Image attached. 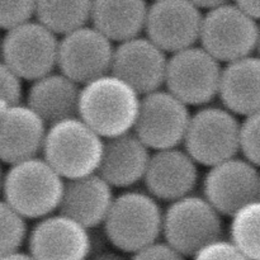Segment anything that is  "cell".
Listing matches in <instances>:
<instances>
[{"mask_svg":"<svg viewBox=\"0 0 260 260\" xmlns=\"http://www.w3.org/2000/svg\"><path fill=\"white\" fill-rule=\"evenodd\" d=\"M129 260H188V256L165 240H157L131 254Z\"/></svg>","mask_w":260,"mask_h":260,"instance_id":"30","label":"cell"},{"mask_svg":"<svg viewBox=\"0 0 260 260\" xmlns=\"http://www.w3.org/2000/svg\"><path fill=\"white\" fill-rule=\"evenodd\" d=\"M240 152L243 157L260 168V111L244 117L241 122Z\"/></svg>","mask_w":260,"mask_h":260,"instance_id":"27","label":"cell"},{"mask_svg":"<svg viewBox=\"0 0 260 260\" xmlns=\"http://www.w3.org/2000/svg\"><path fill=\"white\" fill-rule=\"evenodd\" d=\"M3 182H4V172L2 169V162H0V193L3 189Z\"/></svg>","mask_w":260,"mask_h":260,"instance_id":"35","label":"cell"},{"mask_svg":"<svg viewBox=\"0 0 260 260\" xmlns=\"http://www.w3.org/2000/svg\"><path fill=\"white\" fill-rule=\"evenodd\" d=\"M58 35L40 20H28L5 30L0 58L24 81H35L57 69Z\"/></svg>","mask_w":260,"mask_h":260,"instance_id":"7","label":"cell"},{"mask_svg":"<svg viewBox=\"0 0 260 260\" xmlns=\"http://www.w3.org/2000/svg\"><path fill=\"white\" fill-rule=\"evenodd\" d=\"M190 2L194 3L198 8L201 9L210 10L212 8L218 7V5H222L225 3H229V0H190Z\"/></svg>","mask_w":260,"mask_h":260,"instance_id":"33","label":"cell"},{"mask_svg":"<svg viewBox=\"0 0 260 260\" xmlns=\"http://www.w3.org/2000/svg\"><path fill=\"white\" fill-rule=\"evenodd\" d=\"M35 260H88L93 250L90 230L58 212L37 220L27 239Z\"/></svg>","mask_w":260,"mask_h":260,"instance_id":"13","label":"cell"},{"mask_svg":"<svg viewBox=\"0 0 260 260\" xmlns=\"http://www.w3.org/2000/svg\"><path fill=\"white\" fill-rule=\"evenodd\" d=\"M192 260H250L230 239L220 238L207 244L192 256Z\"/></svg>","mask_w":260,"mask_h":260,"instance_id":"29","label":"cell"},{"mask_svg":"<svg viewBox=\"0 0 260 260\" xmlns=\"http://www.w3.org/2000/svg\"><path fill=\"white\" fill-rule=\"evenodd\" d=\"M198 180V162L179 147L152 151L144 178L147 192L168 203L192 194Z\"/></svg>","mask_w":260,"mask_h":260,"instance_id":"16","label":"cell"},{"mask_svg":"<svg viewBox=\"0 0 260 260\" xmlns=\"http://www.w3.org/2000/svg\"><path fill=\"white\" fill-rule=\"evenodd\" d=\"M27 218L0 200V256L20 250L28 239Z\"/></svg>","mask_w":260,"mask_h":260,"instance_id":"25","label":"cell"},{"mask_svg":"<svg viewBox=\"0 0 260 260\" xmlns=\"http://www.w3.org/2000/svg\"><path fill=\"white\" fill-rule=\"evenodd\" d=\"M225 107H200L190 117L183 146L203 167H212L238 156L241 121Z\"/></svg>","mask_w":260,"mask_h":260,"instance_id":"5","label":"cell"},{"mask_svg":"<svg viewBox=\"0 0 260 260\" xmlns=\"http://www.w3.org/2000/svg\"><path fill=\"white\" fill-rule=\"evenodd\" d=\"M93 0H37L36 19L56 35L63 36L89 24Z\"/></svg>","mask_w":260,"mask_h":260,"instance_id":"23","label":"cell"},{"mask_svg":"<svg viewBox=\"0 0 260 260\" xmlns=\"http://www.w3.org/2000/svg\"><path fill=\"white\" fill-rule=\"evenodd\" d=\"M190 109L168 89L142 95L141 108L134 132L151 151L183 145L189 126Z\"/></svg>","mask_w":260,"mask_h":260,"instance_id":"10","label":"cell"},{"mask_svg":"<svg viewBox=\"0 0 260 260\" xmlns=\"http://www.w3.org/2000/svg\"><path fill=\"white\" fill-rule=\"evenodd\" d=\"M147 12L146 0H93L90 23L119 43L145 32Z\"/></svg>","mask_w":260,"mask_h":260,"instance_id":"22","label":"cell"},{"mask_svg":"<svg viewBox=\"0 0 260 260\" xmlns=\"http://www.w3.org/2000/svg\"><path fill=\"white\" fill-rule=\"evenodd\" d=\"M0 260H35L32 258L29 253H23V251L18 250L14 253H10L8 255L0 256Z\"/></svg>","mask_w":260,"mask_h":260,"instance_id":"34","label":"cell"},{"mask_svg":"<svg viewBox=\"0 0 260 260\" xmlns=\"http://www.w3.org/2000/svg\"><path fill=\"white\" fill-rule=\"evenodd\" d=\"M168 61V53L141 35L119 42L114 48L112 73L145 95L165 85Z\"/></svg>","mask_w":260,"mask_h":260,"instance_id":"15","label":"cell"},{"mask_svg":"<svg viewBox=\"0 0 260 260\" xmlns=\"http://www.w3.org/2000/svg\"><path fill=\"white\" fill-rule=\"evenodd\" d=\"M37 0H0V29L8 30L33 19Z\"/></svg>","mask_w":260,"mask_h":260,"instance_id":"28","label":"cell"},{"mask_svg":"<svg viewBox=\"0 0 260 260\" xmlns=\"http://www.w3.org/2000/svg\"><path fill=\"white\" fill-rule=\"evenodd\" d=\"M202 9L190 0H152L145 33L167 53H174L200 42Z\"/></svg>","mask_w":260,"mask_h":260,"instance_id":"14","label":"cell"},{"mask_svg":"<svg viewBox=\"0 0 260 260\" xmlns=\"http://www.w3.org/2000/svg\"><path fill=\"white\" fill-rule=\"evenodd\" d=\"M223 216L203 196L189 194L164 211L162 238L192 258L200 249L223 236Z\"/></svg>","mask_w":260,"mask_h":260,"instance_id":"6","label":"cell"},{"mask_svg":"<svg viewBox=\"0 0 260 260\" xmlns=\"http://www.w3.org/2000/svg\"><path fill=\"white\" fill-rule=\"evenodd\" d=\"M203 197L222 216L231 217L260 198V168L245 157H231L208 168Z\"/></svg>","mask_w":260,"mask_h":260,"instance_id":"11","label":"cell"},{"mask_svg":"<svg viewBox=\"0 0 260 260\" xmlns=\"http://www.w3.org/2000/svg\"><path fill=\"white\" fill-rule=\"evenodd\" d=\"M151 154L134 131L108 139L98 173L113 188L127 189L144 182Z\"/></svg>","mask_w":260,"mask_h":260,"instance_id":"19","label":"cell"},{"mask_svg":"<svg viewBox=\"0 0 260 260\" xmlns=\"http://www.w3.org/2000/svg\"><path fill=\"white\" fill-rule=\"evenodd\" d=\"M48 124L27 103L0 114V162L12 165L42 154Z\"/></svg>","mask_w":260,"mask_h":260,"instance_id":"17","label":"cell"},{"mask_svg":"<svg viewBox=\"0 0 260 260\" xmlns=\"http://www.w3.org/2000/svg\"><path fill=\"white\" fill-rule=\"evenodd\" d=\"M258 33V20L229 2L203 15L200 43L221 63H229L254 55Z\"/></svg>","mask_w":260,"mask_h":260,"instance_id":"8","label":"cell"},{"mask_svg":"<svg viewBox=\"0 0 260 260\" xmlns=\"http://www.w3.org/2000/svg\"><path fill=\"white\" fill-rule=\"evenodd\" d=\"M113 41L94 25L74 29L61 36L57 69L80 85L111 73Z\"/></svg>","mask_w":260,"mask_h":260,"instance_id":"12","label":"cell"},{"mask_svg":"<svg viewBox=\"0 0 260 260\" xmlns=\"http://www.w3.org/2000/svg\"><path fill=\"white\" fill-rule=\"evenodd\" d=\"M234 3L260 22V0H234Z\"/></svg>","mask_w":260,"mask_h":260,"instance_id":"31","label":"cell"},{"mask_svg":"<svg viewBox=\"0 0 260 260\" xmlns=\"http://www.w3.org/2000/svg\"><path fill=\"white\" fill-rule=\"evenodd\" d=\"M229 239L250 260H260V198L231 216Z\"/></svg>","mask_w":260,"mask_h":260,"instance_id":"24","label":"cell"},{"mask_svg":"<svg viewBox=\"0 0 260 260\" xmlns=\"http://www.w3.org/2000/svg\"><path fill=\"white\" fill-rule=\"evenodd\" d=\"M66 180L43 156L9 165L4 173L3 200L27 220L56 213L62 202Z\"/></svg>","mask_w":260,"mask_h":260,"instance_id":"2","label":"cell"},{"mask_svg":"<svg viewBox=\"0 0 260 260\" xmlns=\"http://www.w3.org/2000/svg\"><path fill=\"white\" fill-rule=\"evenodd\" d=\"M222 65L202 46L170 53L165 86L192 107H203L218 96Z\"/></svg>","mask_w":260,"mask_h":260,"instance_id":"9","label":"cell"},{"mask_svg":"<svg viewBox=\"0 0 260 260\" xmlns=\"http://www.w3.org/2000/svg\"><path fill=\"white\" fill-rule=\"evenodd\" d=\"M0 41H2V37H0Z\"/></svg>","mask_w":260,"mask_h":260,"instance_id":"37","label":"cell"},{"mask_svg":"<svg viewBox=\"0 0 260 260\" xmlns=\"http://www.w3.org/2000/svg\"><path fill=\"white\" fill-rule=\"evenodd\" d=\"M23 79L0 58V114L10 107L22 103Z\"/></svg>","mask_w":260,"mask_h":260,"instance_id":"26","label":"cell"},{"mask_svg":"<svg viewBox=\"0 0 260 260\" xmlns=\"http://www.w3.org/2000/svg\"><path fill=\"white\" fill-rule=\"evenodd\" d=\"M88 260H129V259H124L121 254L114 253V251H108L107 249H104V250L90 254V256H89Z\"/></svg>","mask_w":260,"mask_h":260,"instance_id":"32","label":"cell"},{"mask_svg":"<svg viewBox=\"0 0 260 260\" xmlns=\"http://www.w3.org/2000/svg\"><path fill=\"white\" fill-rule=\"evenodd\" d=\"M142 95L127 81L111 73L81 85L78 116L104 140L135 129Z\"/></svg>","mask_w":260,"mask_h":260,"instance_id":"1","label":"cell"},{"mask_svg":"<svg viewBox=\"0 0 260 260\" xmlns=\"http://www.w3.org/2000/svg\"><path fill=\"white\" fill-rule=\"evenodd\" d=\"M114 188L99 173L66 180L58 212L89 230L103 226L114 201Z\"/></svg>","mask_w":260,"mask_h":260,"instance_id":"18","label":"cell"},{"mask_svg":"<svg viewBox=\"0 0 260 260\" xmlns=\"http://www.w3.org/2000/svg\"><path fill=\"white\" fill-rule=\"evenodd\" d=\"M255 53L260 57V23H259V33H258V42H256Z\"/></svg>","mask_w":260,"mask_h":260,"instance_id":"36","label":"cell"},{"mask_svg":"<svg viewBox=\"0 0 260 260\" xmlns=\"http://www.w3.org/2000/svg\"><path fill=\"white\" fill-rule=\"evenodd\" d=\"M81 85L65 74L52 71L32 81L25 103L50 124L78 116Z\"/></svg>","mask_w":260,"mask_h":260,"instance_id":"20","label":"cell"},{"mask_svg":"<svg viewBox=\"0 0 260 260\" xmlns=\"http://www.w3.org/2000/svg\"><path fill=\"white\" fill-rule=\"evenodd\" d=\"M106 140L79 116L50 124L42 156L65 180L99 172Z\"/></svg>","mask_w":260,"mask_h":260,"instance_id":"4","label":"cell"},{"mask_svg":"<svg viewBox=\"0 0 260 260\" xmlns=\"http://www.w3.org/2000/svg\"><path fill=\"white\" fill-rule=\"evenodd\" d=\"M149 192L126 190L117 196L103 223V234L112 248L134 254L162 236L164 211Z\"/></svg>","mask_w":260,"mask_h":260,"instance_id":"3","label":"cell"},{"mask_svg":"<svg viewBox=\"0 0 260 260\" xmlns=\"http://www.w3.org/2000/svg\"><path fill=\"white\" fill-rule=\"evenodd\" d=\"M218 98L236 116L260 111V57L250 55L225 63Z\"/></svg>","mask_w":260,"mask_h":260,"instance_id":"21","label":"cell"}]
</instances>
